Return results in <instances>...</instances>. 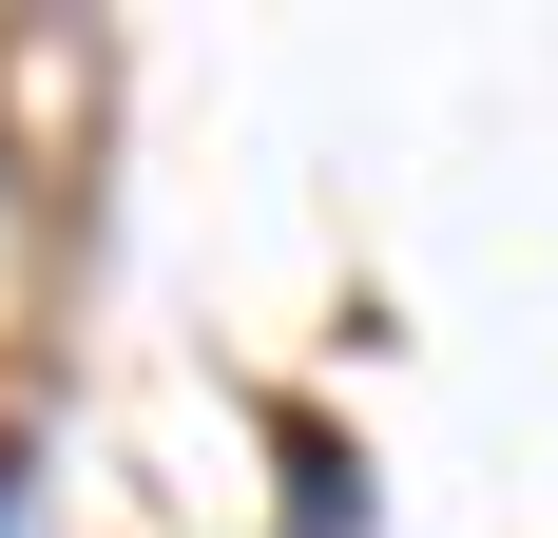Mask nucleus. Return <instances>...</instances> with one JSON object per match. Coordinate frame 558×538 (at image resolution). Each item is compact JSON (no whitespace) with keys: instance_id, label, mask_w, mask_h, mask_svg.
I'll use <instances>...</instances> for the list:
<instances>
[{"instance_id":"f257e3e1","label":"nucleus","mask_w":558,"mask_h":538,"mask_svg":"<svg viewBox=\"0 0 558 538\" xmlns=\"http://www.w3.org/2000/svg\"><path fill=\"white\" fill-rule=\"evenodd\" d=\"M0 500H20V442H0Z\"/></svg>"}]
</instances>
